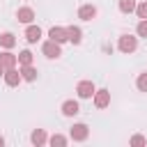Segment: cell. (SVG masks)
Returning <instances> with one entry per match:
<instances>
[{"label": "cell", "instance_id": "5", "mask_svg": "<svg viewBox=\"0 0 147 147\" xmlns=\"http://www.w3.org/2000/svg\"><path fill=\"white\" fill-rule=\"evenodd\" d=\"M92 99H94V106H96V108H108V106H110V92H108L106 87L96 90V92L92 94Z\"/></svg>", "mask_w": 147, "mask_h": 147}, {"label": "cell", "instance_id": "1", "mask_svg": "<svg viewBox=\"0 0 147 147\" xmlns=\"http://www.w3.org/2000/svg\"><path fill=\"white\" fill-rule=\"evenodd\" d=\"M117 48H119V53H124V55L133 53V51L138 48V37H133V34H122L119 41H117Z\"/></svg>", "mask_w": 147, "mask_h": 147}, {"label": "cell", "instance_id": "2", "mask_svg": "<svg viewBox=\"0 0 147 147\" xmlns=\"http://www.w3.org/2000/svg\"><path fill=\"white\" fill-rule=\"evenodd\" d=\"M87 136H90V126H87L85 122L74 124V126H71V131H69V138H71L74 142H85V140H87Z\"/></svg>", "mask_w": 147, "mask_h": 147}, {"label": "cell", "instance_id": "11", "mask_svg": "<svg viewBox=\"0 0 147 147\" xmlns=\"http://www.w3.org/2000/svg\"><path fill=\"white\" fill-rule=\"evenodd\" d=\"M16 18H18L21 23H25V25H28V23H32V21H34V9H32V7H21V9L16 11Z\"/></svg>", "mask_w": 147, "mask_h": 147}, {"label": "cell", "instance_id": "20", "mask_svg": "<svg viewBox=\"0 0 147 147\" xmlns=\"http://www.w3.org/2000/svg\"><path fill=\"white\" fill-rule=\"evenodd\" d=\"M136 34L142 37V39H147V18H140V21H138V25H136Z\"/></svg>", "mask_w": 147, "mask_h": 147}, {"label": "cell", "instance_id": "6", "mask_svg": "<svg viewBox=\"0 0 147 147\" xmlns=\"http://www.w3.org/2000/svg\"><path fill=\"white\" fill-rule=\"evenodd\" d=\"M48 37H51L53 41H57V44L69 41V32H67V28H60V25H53V28L48 30Z\"/></svg>", "mask_w": 147, "mask_h": 147}, {"label": "cell", "instance_id": "7", "mask_svg": "<svg viewBox=\"0 0 147 147\" xmlns=\"http://www.w3.org/2000/svg\"><path fill=\"white\" fill-rule=\"evenodd\" d=\"M2 78H5V83L9 85V87H16L23 78H21V71L16 69V67H11V69H5V74H2Z\"/></svg>", "mask_w": 147, "mask_h": 147}, {"label": "cell", "instance_id": "22", "mask_svg": "<svg viewBox=\"0 0 147 147\" xmlns=\"http://www.w3.org/2000/svg\"><path fill=\"white\" fill-rule=\"evenodd\" d=\"M133 11L138 14V18H147V0H145V2H138Z\"/></svg>", "mask_w": 147, "mask_h": 147}, {"label": "cell", "instance_id": "14", "mask_svg": "<svg viewBox=\"0 0 147 147\" xmlns=\"http://www.w3.org/2000/svg\"><path fill=\"white\" fill-rule=\"evenodd\" d=\"M16 64H18V60H16L14 53H9V51L0 53V67H2V69H11V67H16Z\"/></svg>", "mask_w": 147, "mask_h": 147}, {"label": "cell", "instance_id": "12", "mask_svg": "<svg viewBox=\"0 0 147 147\" xmlns=\"http://www.w3.org/2000/svg\"><path fill=\"white\" fill-rule=\"evenodd\" d=\"M18 71H21V78H23V80H28V83H34V80H37V76H39V71H37L32 64H25V67H21Z\"/></svg>", "mask_w": 147, "mask_h": 147}, {"label": "cell", "instance_id": "4", "mask_svg": "<svg viewBox=\"0 0 147 147\" xmlns=\"http://www.w3.org/2000/svg\"><path fill=\"white\" fill-rule=\"evenodd\" d=\"M94 92H96V87H94L92 80H80V83L76 85V94H78V99H92Z\"/></svg>", "mask_w": 147, "mask_h": 147}, {"label": "cell", "instance_id": "21", "mask_svg": "<svg viewBox=\"0 0 147 147\" xmlns=\"http://www.w3.org/2000/svg\"><path fill=\"white\" fill-rule=\"evenodd\" d=\"M136 87H138L140 92H147V71H142V74L136 78Z\"/></svg>", "mask_w": 147, "mask_h": 147}, {"label": "cell", "instance_id": "10", "mask_svg": "<svg viewBox=\"0 0 147 147\" xmlns=\"http://www.w3.org/2000/svg\"><path fill=\"white\" fill-rule=\"evenodd\" d=\"M80 113V106H78V101H74V99H67L64 103H62V115L64 117H74V115H78Z\"/></svg>", "mask_w": 147, "mask_h": 147}, {"label": "cell", "instance_id": "13", "mask_svg": "<svg viewBox=\"0 0 147 147\" xmlns=\"http://www.w3.org/2000/svg\"><path fill=\"white\" fill-rule=\"evenodd\" d=\"M30 142H32L34 147H44V145L48 142V136H46V131H44V129H37V131H32V136H30Z\"/></svg>", "mask_w": 147, "mask_h": 147}, {"label": "cell", "instance_id": "19", "mask_svg": "<svg viewBox=\"0 0 147 147\" xmlns=\"http://www.w3.org/2000/svg\"><path fill=\"white\" fill-rule=\"evenodd\" d=\"M136 5H138L136 0H119V11L122 14H131L136 9Z\"/></svg>", "mask_w": 147, "mask_h": 147}, {"label": "cell", "instance_id": "23", "mask_svg": "<svg viewBox=\"0 0 147 147\" xmlns=\"http://www.w3.org/2000/svg\"><path fill=\"white\" fill-rule=\"evenodd\" d=\"M129 142H131V145H136V147H140V145H147V138L138 133V136H133V138H131Z\"/></svg>", "mask_w": 147, "mask_h": 147}, {"label": "cell", "instance_id": "8", "mask_svg": "<svg viewBox=\"0 0 147 147\" xmlns=\"http://www.w3.org/2000/svg\"><path fill=\"white\" fill-rule=\"evenodd\" d=\"M25 39H28V44H37V41L41 39V28L34 25V23H28V28H25Z\"/></svg>", "mask_w": 147, "mask_h": 147}, {"label": "cell", "instance_id": "18", "mask_svg": "<svg viewBox=\"0 0 147 147\" xmlns=\"http://www.w3.org/2000/svg\"><path fill=\"white\" fill-rule=\"evenodd\" d=\"M67 142H69V138L62 136V133H53V136L48 138V145H53V147H55V145H57V147H64Z\"/></svg>", "mask_w": 147, "mask_h": 147}, {"label": "cell", "instance_id": "3", "mask_svg": "<svg viewBox=\"0 0 147 147\" xmlns=\"http://www.w3.org/2000/svg\"><path fill=\"white\" fill-rule=\"evenodd\" d=\"M62 44H57V41H53V39H48V41H44V46H41V53L48 57V60H57L60 55H62V48H60Z\"/></svg>", "mask_w": 147, "mask_h": 147}, {"label": "cell", "instance_id": "25", "mask_svg": "<svg viewBox=\"0 0 147 147\" xmlns=\"http://www.w3.org/2000/svg\"><path fill=\"white\" fill-rule=\"evenodd\" d=\"M2 74H5V69H2V67H0V76H2Z\"/></svg>", "mask_w": 147, "mask_h": 147}, {"label": "cell", "instance_id": "16", "mask_svg": "<svg viewBox=\"0 0 147 147\" xmlns=\"http://www.w3.org/2000/svg\"><path fill=\"white\" fill-rule=\"evenodd\" d=\"M0 46L7 48V51L14 48V46H16V37H14L11 32H2V34H0Z\"/></svg>", "mask_w": 147, "mask_h": 147}, {"label": "cell", "instance_id": "17", "mask_svg": "<svg viewBox=\"0 0 147 147\" xmlns=\"http://www.w3.org/2000/svg\"><path fill=\"white\" fill-rule=\"evenodd\" d=\"M16 60H18V64H21V67H25V64H32L34 55H32V53H30V51L25 48V51H21V53L16 55Z\"/></svg>", "mask_w": 147, "mask_h": 147}, {"label": "cell", "instance_id": "15", "mask_svg": "<svg viewBox=\"0 0 147 147\" xmlns=\"http://www.w3.org/2000/svg\"><path fill=\"white\" fill-rule=\"evenodd\" d=\"M67 32H69V41H71V44H76V46H78V44L83 41V30H80L78 25H69V28H67Z\"/></svg>", "mask_w": 147, "mask_h": 147}, {"label": "cell", "instance_id": "9", "mask_svg": "<svg viewBox=\"0 0 147 147\" xmlns=\"http://www.w3.org/2000/svg\"><path fill=\"white\" fill-rule=\"evenodd\" d=\"M78 18H80V21H92V18H96V7H94V5H80V7H78Z\"/></svg>", "mask_w": 147, "mask_h": 147}, {"label": "cell", "instance_id": "24", "mask_svg": "<svg viewBox=\"0 0 147 147\" xmlns=\"http://www.w3.org/2000/svg\"><path fill=\"white\" fill-rule=\"evenodd\" d=\"M2 145H5V138H2V136H0V147H2Z\"/></svg>", "mask_w": 147, "mask_h": 147}]
</instances>
